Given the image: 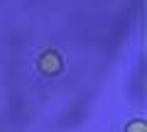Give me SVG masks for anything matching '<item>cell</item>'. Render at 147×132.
I'll use <instances>...</instances> for the list:
<instances>
[{
	"mask_svg": "<svg viewBox=\"0 0 147 132\" xmlns=\"http://www.w3.org/2000/svg\"><path fill=\"white\" fill-rule=\"evenodd\" d=\"M39 69H42L44 74H49V76L59 74V71H61V59H59V54L57 52H44L42 56H39Z\"/></svg>",
	"mask_w": 147,
	"mask_h": 132,
	"instance_id": "cell-1",
	"label": "cell"
},
{
	"mask_svg": "<svg viewBox=\"0 0 147 132\" xmlns=\"http://www.w3.org/2000/svg\"><path fill=\"white\" fill-rule=\"evenodd\" d=\"M125 132H147V125H145L142 120H135V122H130V125H127Z\"/></svg>",
	"mask_w": 147,
	"mask_h": 132,
	"instance_id": "cell-2",
	"label": "cell"
}]
</instances>
